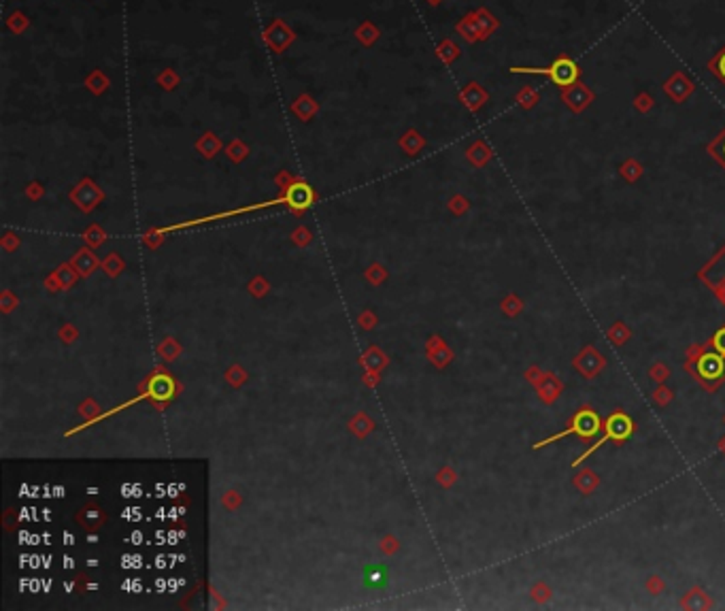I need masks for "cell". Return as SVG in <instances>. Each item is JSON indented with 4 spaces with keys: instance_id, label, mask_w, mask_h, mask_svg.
Masks as SVG:
<instances>
[{
    "instance_id": "obj_2",
    "label": "cell",
    "mask_w": 725,
    "mask_h": 611,
    "mask_svg": "<svg viewBox=\"0 0 725 611\" xmlns=\"http://www.w3.org/2000/svg\"><path fill=\"white\" fill-rule=\"evenodd\" d=\"M606 432H604V437H600L598 439V441L587 450V452H583L577 460H574V467H579V464L583 462V460H587V456H591L600 445H604L606 441H611V439H617V441H626V439L632 434V430H634V424H632V420L628 418V415L626 413H613L611 415V418L606 420Z\"/></svg>"
},
{
    "instance_id": "obj_8",
    "label": "cell",
    "mask_w": 725,
    "mask_h": 611,
    "mask_svg": "<svg viewBox=\"0 0 725 611\" xmlns=\"http://www.w3.org/2000/svg\"><path fill=\"white\" fill-rule=\"evenodd\" d=\"M152 394H154L156 399H160V401L168 399V397L172 394V383H170L168 379H164V377L156 379V381L152 383Z\"/></svg>"
},
{
    "instance_id": "obj_4",
    "label": "cell",
    "mask_w": 725,
    "mask_h": 611,
    "mask_svg": "<svg viewBox=\"0 0 725 611\" xmlns=\"http://www.w3.org/2000/svg\"><path fill=\"white\" fill-rule=\"evenodd\" d=\"M725 356H721L719 352H706L697 358L695 362V371L700 375V379H704L708 383L721 379L723 371H725V362H723Z\"/></svg>"
},
{
    "instance_id": "obj_9",
    "label": "cell",
    "mask_w": 725,
    "mask_h": 611,
    "mask_svg": "<svg viewBox=\"0 0 725 611\" xmlns=\"http://www.w3.org/2000/svg\"><path fill=\"white\" fill-rule=\"evenodd\" d=\"M713 345H715V352H719L721 356H725V328H721V330L715 332Z\"/></svg>"
},
{
    "instance_id": "obj_1",
    "label": "cell",
    "mask_w": 725,
    "mask_h": 611,
    "mask_svg": "<svg viewBox=\"0 0 725 611\" xmlns=\"http://www.w3.org/2000/svg\"><path fill=\"white\" fill-rule=\"evenodd\" d=\"M600 428H602V422H600V415H598L595 411H591V409H581L579 413H574V418H572V422H570V426H568L566 430H562V432H558V434H553V437L544 439V441L536 443L534 450L544 448V445H549V443H555V441H560V439H564L566 434H579V437H583V439H591V437H595V434L600 432Z\"/></svg>"
},
{
    "instance_id": "obj_6",
    "label": "cell",
    "mask_w": 725,
    "mask_h": 611,
    "mask_svg": "<svg viewBox=\"0 0 725 611\" xmlns=\"http://www.w3.org/2000/svg\"><path fill=\"white\" fill-rule=\"evenodd\" d=\"M77 522H79L83 528L96 530V528H100V526H103V524L107 522V513L103 511V507H98V505L90 503V505H85V507L79 509Z\"/></svg>"
},
{
    "instance_id": "obj_7",
    "label": "cell",
    "mask_w": 725,
    "mask_h": 611,
    "mask_svg": "<svg viewBox=\"0 0 725 611\" xmlns=\"http://www.w3.org/2000/svg\"><path fill=\"white\" fill-rule=\"evenodd\" d=\"M287 203L294 205V207H300V209L309 207V205L313 203V192H311V188H309V186H303V183L294 186V188L287 192Z\"/></svg>"
},
{
    "instance_id": "obj_11",
    "label": "cell",
    "mask_w": 725,
    "mask_h": 611,
    "mask_svg": "<svg viewBox=\"0 0 725 611\" xmlns=\"http://www.w3.org/2000/svg\"><path fill=\"white\" fill-rule=\"evenodd\" d=\"M721 158L725 160V143H723V152H721Z\"/></svg>"
},
{
    "instance_id": "obj_5",
    "label": "cell",
    "mask_w": 725,
    "mask_h": 611,
    "mask_svg": "<svg viewBox=\"0 0 725 611\" xmlns=\"http://www.w3.org/2000/svg\"><path fill=\"white\" fill-rule=\"evenodd\" d=\"M362 579L368 590H383L389 583V569L385 565H368Z\"/></svg>"
},
{
    "instance_id": "obj_10",
    "label": "cell",
    "mask_w": 725,
    "mask_h": 611,
    "mask_svg": "<svg viewBox=\"0 0 725 611\" xmlns=\"http://www.w3.org/2000/svg\"><path fill=\"white\" fill-rule=\"evenodd\" d=\"M713 68H715V72H717V77L725 81V54H721V56L715 60Z\"/></svg>"
},
{
    "instance_id": "obj_3",
    "label": "cell",
    "mask_w": 725,
    "mask_h": 611,
    "mask_svg": "<svg viewBox=\"0 0 725 611\" xmlns=\"http://www.w3.org/2000/svg\"><path fill=\"white\" fill-rule=\"evenodd\" d=\"M523 72H542V75L551 77L553 83L558 86H574L579 79V66L574 64L570 58H558L549 68H515Z\"/></svg>"
}]
</instances>
